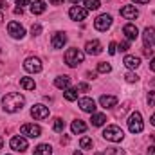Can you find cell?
<instances>
[{
    "mask_svg": "<svg viewBox=\"0 0 155 155\" xmlns=\"http://www.w3.org/2000/svg\"><path fill=\"white\" fill-rule=\"evenodd\" d=\"M24 105H25V97L18 92H9L2 97V107L5 112H11V114L18 112V110H22Z\"/></svg>",
    "mask_w": 155,
    "mask_h": 155,
    "instance_id": "cell-1",
    "label": "cell"
},
{
    "mask_svg": "<svg viewBox=\"0 0 155 155\" xmlns=\"http://www.w3.org/2000/svg\"><path fill=\"white\" fill-rule=\"evenodd\" d=\"M83 60H85V54L76 47H72V49H69L65 52V63L69 67H78L79 63H83Z\"/></svg>",
    "mask_w": 155,
    "mask_h": 155,
    "instance_id": "cell-2",
    "label": "cell"
},
{
    "mask_svg": "<svg viewBox=\"0 0 155 155\" xmlns=\"http://www.w3.org/2000/svg\"><path fill=\"white\" fill-rule=\"evenodd\" d=\"M123 137H124L123 130H121L119 126H116V124H110V126H107V128L103 130V139H107V141L121 143V141H123Z\"/></svg>",
    "mask_w": 155,
    "mask_h": 155,
    "instance_id": "cell-3",
    "label": "cell"
},
{
    "mask_svg": "<svg viewBox=\"0 0 155 155\" xmlns=\"http://www.w3.org/2000/svg\"><path fill=\"white\" fill-rule=\"evenodd\" d=\"M143 128H144V124H143L141 114H139V112H134L132 116L128 117V130H130L132 134H141Z\"/></svg>",
    "mask_w": 155,
    "mask_h": 155,
    "instance_id": "cell-4",
    "label": "cell"
},
{
    "mask_svg": "<svg viewBox=\"0 0 155 155\" xmlns=\"http://www.w3.org/2000/svg\"><path fill=\"white\" fill-rule=\"evenodd\" d=\"M110 25H112V16H110V15H107V13L99 15V16L94 20V27H96L97 31H107Z\"/></svg>",
    "mask_w": 155,
    "mask_h": 155,
    "instance_id": "cell-5",
    "label": "cell"
},
{
    "mask_svg": "<svg viewBox=\"0 0 155 155\" xmlns=\"http://www.w3.org/2000/svg\"><path fill=\"white\" fill-rule=\"evenodd\" d=\"M20 134H22V135H27V137H31V139H36V137L41 135V128H40L38 124H22Z\"/></svg>",
    "mask_w": 155,
    "mask_h": 155,
    "instance_id": "cell-6",
    "label": "cell"
},
{
    "mask_svg": "<svg viewBox=\"0 0 155 155\" xmlns=\"http://www.w3.org/2000/svg\"><path fill=\"white\" fill-rule=\"evenodd\" d=\"M24 69L27 72H41V61H40L38 58L31 56V58H27L24 61Z\"/></svg>",
    "mask_w": 155,
    "mask_h": 155,
    "instance_id": "cell-7",
    "label": "cell"
},
{
    "mask_svg": "<svg viewBox=\"0 0 155 155\" xmlns=\"http://www.w3.org/2000/svg\"><path fill=\"white\" fill-rule=\"evenodd\" d=\"M7 31H9V35L13 36V38H24L25 36V29L18 24V22H9V25H7Z\"/></svg>",
    "mask_w": 155,
    "mask_h": 155,
    "instance_id": "cell-8",
    "label": "cell"
},
{
    "mask_svg": "<svg viewBox=\"0 0 155 155\" xmlns=\"http://www.w3.org/2000/svg\"><path fill=\"white\" fill-rule=\"evenodd\" d=\"M87 9L85 7H79V5H72L71 7V11H69V16L72 18V20H76V22H83L85 18H87Z\"/></svg>",
    "mask_w": 155,
    "mask_h": 155,
    "instance_id": "cell-9",
    "label": "cell"
},
{
    "mask_svg": "<svg viewBox=\"0 0 155 155\" xmlns=\"http://www.w3.org/2000/svg\"><path fill=\"white\" fill-rule=\"evenodd\" d=\"M31 116L35 117V119H38V121L47 119V117H49V108L43 107V105H35V107L31 108Z\"/></svg>",
    "mask_w": 155,
    "mask_h": 155,
    "instance_id": "cell-10",
    "label": "cell"
},
{
    "mask_svg": "<svg viewBox=\"0 0 155 155\" xmlns=\"http://www.w3.org/2000/svg\"><path fill=\"white\" fill-rule=\"evenodd\" d=\"M85 51H87V54H90V56H97V54H101V51H103V47H101V41H97V40L87 41V45H85Z\"/></svg>",
    "mask_w": 155,
    "mask_h": 155,
    "instance_id": "cell-11",
    "label": "cell"
},
{
    "mask_svg": "<svg viewBox=\"0 0 155 155\" xmlns=\"http://www.w3.org/2000/svg\"><path fill=\"white\" fill-rule=\"evenodd\" d=\"M9 144H11V148H13L15 152H25V150H27V141H25L24 137H20V135H15Z\"/></svg>",
    "mask_w": 155,
    "mask_h": 155,
    "instance_id": "cell-12",
    "label": "cell"
},
{
    "mask_svg": "<svg viewBox=\"0 0 155 155\" xmlns=\"http://www.w3.org/2000/svg\"><path fill=\"white\" fill-rule=\"evenodd\" d=\"M79 108H81L83 112L94 114V112H96V103H94V99H90V97H81V99H79Z\"/></svg>",
    "mask_w": 155,
    "mask_h": 155,
    "instance_id": "cell-13",
    "label": "cell"
},
{
    "mask_svg": "<svg viewBox=\"0 0 155 155\" xmlns=\"http://www.w3.org/2000/svg\"><path fill=\"white\" fill-rule=\"evenodd\" d=\"M121 16L126 18V20H135L139 16V11L135 9V5H124L121 9Z\"/></svg>",
    "mask_w": 155,
    "mask_h": 155,
    "instance_id": "cell-14",
    "label": "cell"
},
{
    "mask_svg": "<svg viewBox=\"0 0 155 155\" xmlns=\"http://www.w3.org/2000/svg\"><path fill=\"white\" fill-rule=\"evenodd\" d=\"M143 40L146 47H153L155 45V27H146L143 33Z\"/></svg>",
    "mask_w": 155,
    "mask_h": 155,
    "instance_id": "cell-15",
    "label": "cell"
},
{
    "mask_svg": "<svg viewBox=\"0 0 155 155\" xmlns=\"http://www.w3.org/2000/svg\"><path fill=\"white\" fill-rule=\"evenodd\" d=\"M123 33L126 35L128 41H132V40H137V36H139V31H137V27H135L134 24H126V25L123 27Z\"/></svg>",
    "mask_w": 155,
    "mask_h": 155,
    "instance_id": "cell-16",
    "label": "cell"
},
{
    "mask_svg": "<svg viewBox=\"0 0 155 155\" xmlns=\"http://www.w3.org/2000/svg\"><path fill=\"white\" fill-rule=\"evenodd\" d=\"M52 47L54 49H61L65 43H67V35L65 33H54V36H52Z\"/></svg>",
    "mask_w": 155,
    "mask_h": 155,
    "instance_id": "cell-17",
    "label": "cell"
},
{
    "mask_svg": "<svg viewBox=\"0 0 155 155\" xmlns=\"http://www.w3.org/2000/svg\"><path fill=\"white\" fill-rule=\"evenodd\" d=\"M99 103H101V107H105V108H112V107L117 105V97L116 96H101V97H99Z\"/></svg>",
    "mask_w": 155,
    "mask_h": 155,
    "instance_id": "cell-18",
    "label": "cell"
},
{
    "mask_svg": "<svg viewBox=\"0 0 155 155\" xmlns=\"http://www.w3.org/2000/svg\"><path fill=\"white\" fill-rule=\"evenodd\" d=\"M123 63L128 67V69H137L139 65H141V60L137 58V56H124V60H123Z\"/></svg>",
    "mask_w": 155,
    "mask_h": 155,
    "instance_id": "cell-19",
    "label": "cell"
},
{
    "mask_svg": "<svg viewBox=\"0 0 155 155\" xmlns=\"http://www.w3.org/2000/svg\"><path fill=\"white\" fill-rule=\"evenodd\" d=\"M45 2L43 0H36V2H33L31 4V13L33 15H41V13H45Z\"/></svg>",
    "mask_w": 155,
    "mask_h": 155,
    "instance_id": "cell-20",
    "label": "cell"
},
{
    "mask_svg": "<svg viewBox=\"0 0 155 155\" xmlns=\"http://www.w3.org/2000/svg\"><path fill=\"white\" fill-rule=\"evenodd\" d=\"M71 130H72V134H83V132L87 130V124H85L81 119H76V121H72Z\"/></svg>",
    "mask_w": 155,
    "mask_h": 155,
    "instance_id": "cell-21",
    "label": "cell"
},
{
    "mask_svg": "<svg viewBox=\"0 0 155 155\" xmlns=\"http://www.w3.org/2000/svg\"><path fill=\"white\" fill-rule=\"evenodd\" d=\"M33 155H52V148H51L49 144H38V146L35 148Z\"/></svg>",
    "mask_w": 155,
    "mask_h": 155,
    "instance_id": "cell-22",
    "label": "cell"
},
{
    "mask_svg": "<svg viewBox=\"0 0 155 155\" xmlns=\"http://www.w3.org/2000/svg\"><path fill=\"white\" fill-rule=\"evenodd\" d=\"M54 85L58 87V88H69V85H71V78L69 76H60V78H56L54 79Z\"/></svg>",
    "mask_w": 155,
    "mask_h": 155,
    "instance_id": "cell-23",
    "label": "cell"
},
{
    "mask_svg": "<svg viewBox=\"0 0 155 155\" xmlns=\"http://www.w3.org/2000/svg\"><path fill=\"white\" fill-rule=\"evenodd\" d=\"M20 87H22L24 90H35L36 83H35L33 78H22V79H20Z\"/></svg>",
    "mask_w": 155,
    "mask_h": 155,
    "instance_id": "cell-24",
    "label": "cell"
},
{
    "mask_svg": "<svg viewBox=\"0 0 155 155\" xmlns=\"http://www.w3.org/2000/svg\"><path fill=\"white\" fill-rule=\"evenodd\" d=\"M92 124L94 126H103L105 123H107V116L105 114H92Z\"/></svg>",
    "mask_w": 155,
    "mask_h": 155,
    "instance_id": "cell-25",
    "label": "cell"
},
{
    "mask_svg": "<svg viewBox=\"0 0 155 155\" xmlns=\"http://www.w3.org/2000/svg\"><path fill=\"white\" fill-rule=\"evenodd\" d=\"M63 96H65L67 101H76L78 99V88H67L63 92Z\"/></svg>",
    "mask_w": 155,
    "mask_h": 155,
    "instance_id": "cell-26",
    "label": "cell"
},
{
    "mask_svg": "<svg viewBox=\"0 0 155 155\" xmlns=\"http://www.w3.org/2000/svg\"><path fill=\"white\" fill-rule=\"evenodd\" d=\"M52 128H54V132H58V134H60V132H63V130H65V121H63L61 117H56V119H54Z\"/></svg>",
    "mask_w": 155,
    "mask_h": 155,
    "instance_id": "cell-27",
    "label": "cell"
},
{
    "mask_svg": "<svg viewBox=\"0 0 155 155\" xmlns=\"http://www.w3.org/2000/svg\"><path fill=\"white\" fill-rule=\"evenodd\" d=\"M79 146H81V150H92L94 143H92V139H90V137H81Z\"/></svg>",
    "mask_w": 155,
    "mask_h": 155,
    "instance_id": "cell-28",
    "label": "cell"
},
{
    "mask_svg": "<svg viewBox=\"0 0 155 155\" xmlns=\"http://www.w3.org/2000/svg\"><path fill=\"white\" fill-rule=\"evenodd\" d=\"M83 4L87 11H96L99 7V0H83Z\"/></svg>",
    "mask_w": 155,
    "mask_h": 155,
    "instance_id": "cell-29",
    "label": "cell"
},
{
    "mask_svg": "<svg viewBox=\"0 0 155 155\" xmlns=\"http://www.w3.org/2000/svg\"><path fill=\"white\" fill-rule=\"evenodd\" d=\"M97 71H99V72H103V74H108V72L112 71V67H110V63L101 61V63H97Z\"/></svg>",
    "mask_w": 155,
    "mask_h": 155,
    "instance_id": "cell-30",
    "label": "cell"
},
{
    "mask_svg": "<svg viewBox=\"0 0 155 155\" xmlns=\"http://www.w3.org/2000/svg\"><path fill=\"white\" fill-rule=\"evenodd\" d=\"M105 155H126V153H124V150L112 146V148H107V150H105Z\"/></svg>",
    "mask_w": 155,
    "mask_h": 155,
    "instance_id": "cell-31",
    "label": "cell"
},
{
    "mask_svg": "<svg viewBox=\"0 0 155 155\" xmlns=\"http://www.w3.org/2000/svg\"><path fill=\"white\" fill-rule=\"evenodd\" d=\"M126 81H128V83H135V81H137V79H139V76H137V74H135V72H126Z\"/></svg>",
    "mask_w": 155,
    "mask_h": 155,
    "instance_id": "cell-32",
    "label": "cell"
},
{
    "mask_svg": "<svg viewBox=\"0 0 155 155\" xmlns=\"http://www.w3.org/2000/svg\"><path fill=\"white\" fill-rule=\"evenodd\" d=\"M117 49H119L121 52H126V51L130 49V41H121V43L117 45Z\"/></svg>",
    "mask_w": 155,
    "mask_h": 155,
    "instance_id": "cell-33",
    "label": "cell"
},
{
    "mask_svg": "<svg viewBox=\"0 0 155 155\" xmlns=\"http://www.w3.org/2000/svg\"><path fill=\"white\" fill-rule=\"evenodd\" d=\"M31 33H33V36H38L40 33H41V25H40V24H35V25L31 27Z\"/></svg>",
    "mask_w": 155,
    "mask_h": 155,
    "instance_id": "cell-34",
    "label": "cell"
},
{
    "mask_svg": "<svg viewBox=\"0 0 155 155\" xmlns=\"http://www.w3.org/2000/svg\"><path fill=\"white\" fill-rule=\"evenodd\" d=\"M148 105L150 107H155V92H150L148 94Z\"/></svg>",
    "mask_w": 155,
    "mask_h": 155,
    "instance_id": "cell-35",
    "label": "cell"
},
{
    "mask_svg": "<svg viewBox=\"0 0 155 155\" xmlns=\"http://www.w3.org/2000/svg\"><path fill=\"white\" fill-rule=\"evenodd\" d=\"M90 87H88V83H78V90H83V92H87Z\"/></svg>",
    "mask_w": 155,
    "mask_h": 155,
    "instance_id": "cell-36",
    "label": "cell"
},
{
    "mask_svg": "<svg viewBox=\"0 0 155 155\" xmlns=\"http://www.w3.org/2000/svg\"><path fill=\"white\" fill-rule=\"evenodd\" d=\"M116 51H117V43L112 41V43L108 45V52H110V54H116Z\"/></svg>",
    "mask_w": 155,
    "mask_h": 155,
    "instance_id": "cell-37",
    "label": "cell"
},
{
    "mask_svg": "<svg viewBox=\"0 0 155 155\" xmlns=\"http://www.w3.org/2000/svg\"><path fill=\"white\" fill-rule=\"evenodd\" d=\"M31 0H16V4H18V7H24V5H27Z\"/></svg>",
    "mask_w": 155,
    "mask_h": 155,
    "instance_id": "cell-38",
    "label": "cell"
},
{
    "mask_svg": "<svg viewBox=\"0 0 155 155\" xmlns=\"http://www.w3.org/2000/svg\"><path fill=\"white\" fill-rule=\"evenodd\" d=\"M143 52H144L146 56H152V54H153V49H148V47H144V49H143Z\"/></svg>",
    "mask_w": 155,
    "mask_h": 155,
    "instance_id": "cell-39",
    "label": "cell"
},
{
    "mask_svg": "<svg viewBox=\"0 0 155 155\" xmlns=\"http://www.w3.org/2000/svg\"><path fill=\"white\" fill-rule=\"evenodd\" d=\"M15 15H20V16H22V15H24V9H22V7H16V9H15Z\"/></svg>",
    "mask_w": 155,
    "mask_h": 155,
    "instance_id": "cell-40",
    "label": "cell"
},
{
    "mask_svg": "<svg viewBox=\"0 0 155 155\" xmlns=\"http://www.w3.org/2000/svg\"><path fill=\"white\" fill-rule=\"evenodd\" d=\"M52 5H60V4H63V0H49Z\"/></svg>",
    "mask_w": 155,
    "mask_h": 155,
    "instance_id": "cell-41",
    "label": "cell"
},
{
    "mask_svg": "<svg viewBox=\"0 0 155 155\" xmlns=\"http://www.w3.org/2000/svg\"><path fill=\"white\" fill-rule=\"evenodd\" d=\"M146 153H148V155H155V146H150V148H148V152H146Z\"/></svg>",
    "mask_w": 155,
    "mask_h": 155,
    "instance_id": "cell-42",
    "label": "cell"
},
{
    "mask_svg": "<svg viewBox=\"0 0 155 155\" xmlns=\"http://www.w3.org/2000/svg\"><path fill=\"white\" fill-rule=\"evenodd\" d=\"M150 69L155 72V58H152V61H150Z\"/></svg>",
    "mask_w": 155,
    "mask_h": 155,
    "instance_id": "cell-43",
    "label": "cell"
},
{
    "mask_svg": "<svg viewBox=\"0 0 155 155\" xmlns=\"http://www.w3.org/2000/svg\"><path fill=\"white\" fill-rule=\"evenodd\" d=\"M87 78H88V79H94V78H96V72H87Z\"/></svg>",
    "mask_w": 155,
    "mask_h": 155,
    "instance_id": "cell-44",
    "label": "cell"
},
{
    "mask_svg": "<svg viewBox=\"0 0 155 155\" xmlns=\"http://www.w3.org/2000/svg\"><path fill=\"white\" fill-rule=\"evenodd\" d=\"M134 2H137V4H148L150 0H134Z\"/></svg>",
    "mask_w": 155,
    "mask_h": 155,
    "instance_id": "cell-45",
    "label": "cell"
},
{
    "mask_svg": "<svg viewBox=\"0 0 155 155\" xmlns=\"http://www.w3.org/2000/svg\"><path fill=\"white\" fill-rule=\"evenodd\" d=\"M150 121H152V124H153V126H155V114H153V116H152V119H150Z\"/></svg>",
    "mask_w": 155,
    "mask_h": 155,
    "instance_id": "cell-46",
    "label": "cell"
},
{
    "mask_svg": "<svg viewBox=\"0 0 155 155\" xmlns=\"http://www.w3.org/2000/svg\"><path fill=\"white\" fill-rule=\"evenodd\" d=\"M0 7H5V2L4 0H0Z\"/></svg>",
    "mask_w": 155,
    "mask_h": 155,
    "instance_id": "cell-47",
    "label": "cell"
},
{
    "mask_svg": "<svg viewBox=\"0 0 155 155\" xmlns=\"http://www.w3.org/2000/svg\"><path fill=\"white\" fill-rule=\"evenodd\" d=\"M2 146H4V141H2V137H0V150H2Z\"/></svg>",
    "mask_w": 155,
    "mask_h": 155,
    "instance_id": "cell-48",
    "label": "cell"
},
{
    "mask_svg": "<svg viewBox=\"0 0 155 155\" xmlns=\"http://www.w3.org/2000/svg\"><path fill=\"white\" fill-rule=\"evenodd\" d=\"M71 2H72V4H78V2H79V0H71Z\"/></svg>",
    "mask_w": 155,
    "mask_h": 155,
    "instance_id": "cell-49",
    "label": "cell"
},
{
    "mask_svg": "<svg viewBox=\"0 0 155 155\" xmlns=\"http://www.w3.org/2000/svg\"><path fill=\"white\" fill-rule=\"evenodd\" d=\"M74 155H81V152H74Z\"/></svg>",
    "mask_w": 155,
    "mask_h": 155,
    "instance_id": "cell-50",
    "label": "cell"
},
{
    "mask_svg": "<svg viewBox=\"0 0 155 155\" xmlns=\"http://www.w3.org/2000/svg\"><path fill=\"white\" fill-rule=\"evenodd\" d=\"M2 20H4V16H2V13H0V22H2Z\"/></svg>",
    "mask_w": 155,
    "mask_h": 155,
    "instance_id": "cell-51",
    "label": "cell"
},
{
    "mask_svg": "<svg viewBox=\"0 0 155 155\" xmlns=\"http://www.w3.org/2000/svg\"><path fill=\"white\" fill-rule=\"evenodd\" d=\"M96 155H101V153H96Z\"/></svg>",
    "mask_w": 155,
    "mask_h": 155,
    "instance_id": "cell-52",
    "label": "cell"
}]
</instances>
